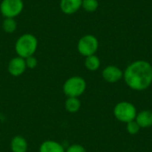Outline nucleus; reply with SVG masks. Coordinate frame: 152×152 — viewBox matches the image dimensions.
Returning a JSON list of instances; mask_svg holds the SVG:
<instances>
[{"mask_svg":"<svg viewBox=\"0 0 152 152\" xmlns=\"http://www.w3.org/2000/svg\"><path fill=\"white\" fill-rule=\"evenodd\" d=\"M10 148L12 152H27L28 149V143L23 136L16 135L12 138Z\"/></svg>","mask_w":152,"mask_h":152,"instance_id":"9d476101","label":"nucleus"},{"mask_svg":"<svg viewBox=\"0 0 152 152\" xmlns=\"http://www.w3.org/2000/svg\"><path fill=\"white\" fill-rule=\"evenodd\" d=\"M7 69H8V72L10 73L11 76H12V77L21 76L27 69L25 59H23L20 56L11 59V61L8 63Z\"/></svg>","mask_w":152,"mask_h":152,"instance_id":"0eeeda50","label":"nucleus"},{"mask_svg":"<svg viewBox=\"0 0 152 152\" xmlns=\"http://www.w3.org/2000/svg\"><path fill=\"white\" fill-rule=\"evenodd\" d=\"M83 0H61L60 8L61 12L67 15L76 13L82 7Z\"/></svg>","mask_w":152,"mask_h":152,"instance_id":"6e6552de","label":"nucleus"},{"mask_svg":"<svg viewBox=\"0 0 152 152\" xmlns=\"http://www.w3.org/2000/svg\"><path fill=\"white\" fill-rule=\"evenodd\" d=\"M114 115L119 121L128 123L136 118V109L132 103L122 102L116 105Z\"/></svg>","mask_w":152,"mask_h":152,"instance_id":"20e7f679","label":"nucleus"},{"mask_svg":"<svg viewBox=\"0 0 152 152\" xmlns=\"http://www.w3.org/2000/svg\"><path fill=\"white\" fill-rule=\"evenodd\" d=\"M136 122L140 127H149L152 126V112L143 110L136 115Z\"/></svg>","mask_w":152,"mask_h":152,"instance_id":"f8f14e48","label":"nucleus"},{"mask_svg":"<svg viewBox=\"0 0 152 152\" xmlns=\"http://www.w3.org/2000/svg\"><path fill=\"white\" fill-rule=\"evenodd\" d=\"M98 6H99V3L97 0H83L82 1V7L86 12H93L97 10Z\"/></svg>","mask_w":152,"mask_h":152,"instance_id":"dca6fc26","label":"nucleus"},{"mask_svg":"<svg viewBox=\"0 0 152 152\" xmlns=\"http://www.w3.org/2000/svg\"><path fill=\"white\" fill-rule=\"evenodd\" d=\"M37 38L32 34L26 33L17 39L15 43V52L18 56L26 59L34 55L37 49Z\"/></svg>","mask_w":152,"mask_h":152,"instance_id":"f03ea898","label":"nucleus"},{"mask_svg":"<svg viewBox=\"0 0 152 152\" xmlns=\"http://www.w3.org/2000/svg\"><path fill=\"white\" fill-rule=\"evenodd\" d=\"M124 77L130 88L142 91L151 85L152 66L145 61H134L126 68Z\"/></svg>","mask_w":152,"mask_h":152,"instance_id":"f257e3e1","label":"nucleus"},{"mask_svg":"<svg viewBox=\"0 0 152 152\" xmlns=\"http://www.w3.org/2000/svg\"><path fill=\"white\" fill-rule=\"evenodd\" d=\"M103 78L109 83H115L120 80L123 77V72L116 66H108L102 71Z\"/></svg>","mask_w":152,"mask_h":152,"instance_id":"1a4fd4ad","label":"nucleus"},{"mask_svg":"<svg viewBox=\"0 0 152 152\" xmlns=\"http://www.w3.org/2000/svg\"></svg>","mask_w":152,"mask_h":152,"instance_id":"aec40b11","label":"nucleus"},{"mask_svg":"<svg viewBox=\"0 0 152 152\" xmlns=\"http://www.w3.org/2000/svg\"><path fill=\"white\" fill-rule=\"evenodd\" d=\"M65 152H86V151L80 144H72L65 151Z\"/></svg>","mask_w":152,"mask_h":152,"instance_id":"6ab92c4d","label":"nucleus"},{"mask_svg":"<svg viewBox=\"0 0 152 152\" xmlns=\"http://www.w3.org/2000/svg\"><path fill=\"white\" fill-rule=\"evenodd\" d=\"M99 47L98 39L93 35H86L82 37L77 43V50L83 56L94 55Z\"/></svg>","mask_w":152,"mask_h":152,"instance_id":"39448f33","label":"nucleus"},{"mask_svg":"<svg viewBox=\"0 0 152 152\" xmlns=\"http://www.w3.org/2000/svg\"><path fill=\"white\" fill-rule=\"evenodd\" d=\"M140 130V126L136 121H130L127 123V131L130 134H136Z\"/></svg>","mask_w":152,"mask_h":152,"instance_id":"f3484780","label":"nucleus"},{"mask_svg":"<svg viewBox=\"0 0 152 152\" xmlns=\"http://www.w3.org/2000/svg\"><path fill=\"white\" fill-rule=\"evenodd\" d=\"M39 152H65V150L60 142L53 140H47L41 143Z\"/></svg>","mask_w":152,"mask_h":152,"instance_id":"9b49d317","label":"nucleus"},{"mask_svg":"<svg viewBox=\"0 0 152 152\" xmlns=\"http://www.w3.org/2000/svg\"><path fill=\"white\" fill-rule=\"evenodd\" d=\"M81 102L77 97H68L65 102V109L69 113H76L80 110Z\"/></svg>","mask_w":152,"mask_h":152,"instance_id":"ddd939ff","label":"nucleus"},{"mask_svg":"<svg viewBox=\"0 0 152 152\" xmlns=\"http://www.w3.org/2000/svg\"><path fill=\"white\" fill-rule=\"evenodd\" d=\"M3 29L6 33H13L17 28V22L13 18H4L3 21Z\"/></svg>","mask_w":152,"mask_h":152,"instance_id":"2eb2a0df","label":"nucleus"},{"mask_svg":"<svg viewBox=\"0 0 152 152\" xmlns=\"http://www.w3.org/2000/svg\"><path fill=\"white\" fill-rule=\"evenodd\" d=\"M25 62H26V66L28 69H35L37 66V59L33 55V56H29L28 58L25 59Z\"/></svg>","mask_w":152,"mask_h":152,"instance_id":"a211bd4d","label":"nucleus"},{"mask_svg":"<svg viewBox=\"0 0 152 152\" xmlns=\"http://www.w3.org/2000/svg\"><path fill=\"white\" fill-rule=\"evenodd\" d=\"M63 93L67 97H77L84 94L86 89V80L78 76H74L68 78L63 85Z\"/></svg>","mask_w":152,"mask_h":152,"instance_id":"7ed1b4c3","label":"nucleus"},{"mask_svg":"<svg viewBox=\"0 0 152 152\" xmlns=\"http://www.w3.org/2000/svg\"><path fill=\"white\" fill-rule=\"evenodd\" d=\"M100 65H101L100 59H99L95 54L87 56V57L86 58L85 66H86V68L88 70L95 71V70H97V69L100 68Z\"/></svg>","mask_w":152,"mask_h":152,"instance_id":"4468645a","label":"nucleus"},{"mask_svg":"<svg viewBox=\"0 0 152 152\" xmlns=\"http://www.w3.org/2000/svg\"><path fill=\"white\" fill-rule=\"evenodd\" d=\"M24 4L22 0H2L0 12L4 18L14 19L21 13Z\"/></svg>","mask_w":152,"mask_h":152,"instance_id":"423d86ee","label":"nucleus"}]
</instances>
